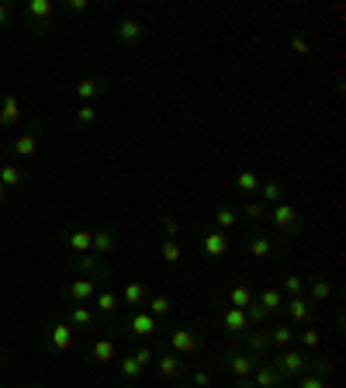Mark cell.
I'll return each mask as SVG.
<instances>
[{
  "label": "cell",
  "instance_id": "cell-16",
  "mask_svg": "<svg viewBox=\"0 0 346 388\" xmlns=\"http://www.w3.org/2000/svg\"><path fill=\"white\" fill-rule=\"evenodd\" d=\"M156 364H160V378H166V381H177L180 374H184V360H180V353H173V350H160L156 353Z\"/></svg>",
  "mask_w": 346,
  "mask_h": 388
},
{
  "label": "cell",
  "instance_id": "cell-8",
  "mask_svg": "<svg viewBox=\"0 0 346 388\" xmlns=\"http://www.w3.org/2000/svg\"><path fill=\"white\" fill-rule=\"evenodd\" d=\"M198 243H201V253L211 257V260H218V257H225V253L232 250V243H229V236H225L222 229H204Z\"/></svg>",
  "mask_w": 346,
  "mask_h": 388
},
{
  "label": "cell",
  "instance_id": "cell-41",
  "mask_svg": "<svg viewBox=\"0 0 346 388\" xmlns=\"http://www.w3.org/2000/svg\"><path fill=\"white\" fill-rule=\"evenodd\" d=\"M160 257H163L166 264H177V260L184 257V246H180V239H163V243H160Z\"/></svg>",
  "mask_w": 346,
  "mask_h": 388
},
{
  "label": "cell",
  "instance_id": "cell-10",
  "mask_svg": "<svg viewBox=\"0 0 346 388\" xmlns=\"http://www.w3.org/2000/svg\"><path fill=\"white\" fill-rule=\"evenodd\" d=\"M249 381H253L256 388H280V385H287V381L280 378V371H277L270 360H256V367H253Z\"/></svg>",
  "mask_w": 346,
  "mask_h": 388
},
{
  "label": "cell",
  "instance_id": "cell-6",
  "mask_svg": "<svg viewBox=\"0 0 346 388\" xmlns=\"http://www.w3.org/2000/svg\"><path fill=\"white\" fill-rule=\"evenodd\" d=\"M73 343H77V329H73L66 319H59V322L49 326V333H46V347H49L52 353H70Z\"/></svg>",
  "mask_w": 346,
  "mask_h": 388
},
{
  "label": "cell",
  "instance_id": "cell-42",
  "mask_svg": "<svg viewBox=\"0 0 346 388\" xmlns=\"http://www.w3.org/2000/svg\"><path fill=\"white\" fill-rule=\"evenodd\" d=\"M211 385H215V378H211L208 367H194L191 371V388H211Z\"/></svg>",
  "mask_w": 346,
  "mask_h": 388
},
{
  "label": "cell",
  "instance_id": "cell-37",
  "mask_svg": "<svg viewBox=\"0 0 346 388\" xmlns=\"http://www.w3.org/2000/svg\"><path fill=\"white\" fill-rule=\"evenodd\" d=\"M118 371H122V374H125L128 381H142V374H146V367H142V364H139V360H135L132 353L118 360Z\"/></svg>",
  "mask_w": 346,
  "mask_h": 388
},
{
  "label": "cell",
  "instance_id": "cell-49",
  "mask_svg": "<svg viewBox=\"0 0 346 388\" xmlns=\"http://www.w3.org/2000/svg\"><path fill=\"white\" fill-rule=\"evenodd\" d=\"M8 21H11V8L4 4V0H0V28H4Z\"/></svg>",
  "mask_w": 346,
  "mask_h": 388
},
{
  "label": "cell",
  "instance_id": "cell-25",
  "mask_svg": "<svg viewBox=\"0 0 346 388\" xmlns=\"http://www.w3.org/2000/svg\"><path fill=\"white\" fill-rule=\"evenodd\" d=\"M294 347H301V350H318V347H322V329H315V326L294 329Z\"/></svg>",
  "mask_w": 346,
  "mask_h": 388
},
{
  "label": "cell",
  "instance_id": "cell-38",
  "mask_svg": "<svg viewBox=\"0 0 346 388\" xmlns=\"http://www.w3.org/2000/svg\"><path fill=\"white\" fill-rule=\"evenodd\" d=\"M77 270H80V274H87V277H101V270H104V267L97 264V257H94V253H80V257H77Z\"/></svg>",
  "mask_w": 346,
  "mask_h": 388
},
{
  "label": "cell",
  "instance_id": "cell-19",
  "mask_svg": "<svg viewBox=\"0 0 346 388\" xmlns=\"http://www.w3.org/2000/svg\"><path fill=\"white\" fill-rule=\"evenodd\" d=\"M115 246H118V236H115V229L111 225H101V229H94V257H108V253H115Z\"/></svg>",
  "mask_w": 346,
  "mask_h": 388
},
{
  "label": "cell",
  "instance_id": "cell-53",
  "mask_svg": "<svg viewBox=\"0 0 346 388\" xmlns=\"http://www.w3.org/2000/svg\"><path fill=\"white\" fill-rule=\"evenodd\" d=\"M0 163H4V149H0Z\"/></svg>",
  "mask_w": 346,
  "mask_h": 388
},
{
  "label": "cell",
  "instance_id": "cell-45",
  "mask_svg": "<svg viewBox=\"0 0 346 388\" xmlns=\"http://www.w3.org/2000/svg\"><path fill=\"white\" fill-rule=\"evenodd\" d=\"M97 122V108L94 104H80L77 108V125H94Z\"/></svg>",
  "mask_w": 346,
  "mask_h": 388
},
{
  "label": "cell",
  "instance_id": "cell-51",
  "mask_svg": "<svg viewBox=\"0 0 346 388\" xmlns=\"http://www.w3.org/2000/svg\"><path fill=\"white\" fill-rule=\"evenodd\" d=\"M4 198H8V187H4V184H0V205H4Z\"/></svg>",
  "mask_w": 346,
  "mask_h": 388
},
{
  "label": "cell",
  "instance_id": "cell-4",
  "mask_svg": "<svg viewBox=\"0 0 346 388\" xmlns=\"http://www.w3.org/2000/svg\"><path fill=\"white\" fill-rule=\"evenodd\" d=\"M267 219H270V222H273L284 236H298V232H301V225H305V219H301L298 205H287V201L273 205V208L267 212Z\"/></svg>",
  "mask_w": 346,
  "mask_h": 388
},
{
  "label": "cell",
  "instance_id": "cell-9",
  "mask_svg": "<svg viewBox=\"0 0 346 388\" xmlns=\"http://www.w3.org/2000/svg\"><path fill=\"white\" fill-rule=\"evenodd\" d=\"M242 350H246L253 360H267V353L273 350V347H270V333H267V329H246V333H242Z\"/></svg>",
  "mask_w": 346,
  "mask_h": 388
},
{
  "label": "cell",
  "instance_id": "cell-12",
  "mask_svg": "<svg viewBox=\"0 0 346 388\" xmlns=\"http://www.w3.org/2000/svg\"><path fill=\"white\" fill-rule=\"evenodd\" d=\"M115 39L122 42V46H139L142 42V35H146V28H142V21H135V18H122V21H115Z\"/></svg>",
  "mask_w": 346,
  "mask_h": 388
},
{
  "label": "cell",
  "instance_id": "cell-33",
  "mask_svg": "<svg viewBox=\"0 0 346 388\" xmlns=\"http://www.w3.org/2000/svg\"><path fill=\"white\" fill-rule=\"evenodd\" d=\"M94 305H97V312H104V315H111V312H118V305H122V298L111 291V288H101L97 295H94Z\"/></svg>",
  "mask_w": 346,
  "mask_h": 388
},
{
  "label": "cell",
  "instance_id": "cell-52",
  "mask_svg": "<svg viewBox=\"0 0 346 388\" xmlns=\"http://www.w3.org/2000/svg\"><path fill=\"white\" fill-rule=\"evenodd\" d=\"M118 388H139V385H135V381H128V385H118Z\"/></svg>",
  "mask_w": 346,
  "mask_h": 388
},
{
  "label": "cell",
  "instance_id": "cell-11",
  "mask_svg": "<svg viewBox=\"0 0 346 388\" xmlns=\"http://www.w3.org/2000/svg\"><path fill=\"white\" fill-rule=\"evenodd\" d=\"M25 15H28L32 32H42L49 25V18L56 15V4H52V0H32V4L25 8Z\"/></svg>",
  "mask_w": 346,
  "mask_h": 388
},
{
  "label": "cell",
  "instance_id": "cell-35",
  "mask_svg": "<svg viewBox=\"0 0 346 388\" xmlns=\"http://www.w3.org/2000/svg\"><path fill=\"white\" fill-rule=\"evenodd\" d=\"M305 288H308V277H305V274H287L284 284H280V295L298 298V295H305Z\"/></svg>",
  "mask_w": 346,
  "mask_h": 388
},
{
  "label": "cell",
  "instance_id": "cell-43",
  "mask_svg": "<svg viewBox=\"0 0 346 388\" xmlns=\"http://www.w3.org/2000/svg\"><path fill=\"white\" fill-rule=\"evenodd\" d=\"M294 381H298L294 388H329V385H325V378H318V374H311V371H305V374H298Z\"/></svg>",
  "mask_w": 346,
  "mask_h": 388
},
{
  "label": "cell",
  "instance_id": "cell-17",
  "mask_svg": "<svg viewBox=\"0 0 346 388\" xmlns=\"http://www.w3.org/2000/svg\"><path fill=\"white\" fill-rule=\"evenodd\" d=\"M104 91H108V84L97 80V77H84V80H77V98H80L84 104H94Z\"/></svg>",
  "mask_w": 346,
  "mask_h": 388
},
{
  "label": "cell",
  "instance_id": "cell-28",
  "mask_svg": "<svg viewBox=\"0 0 346 388\" xmlns=\"http://www.w3.org/2000/svg\"><path fill=\"white\" fill-rule=\"evenodd\" d=\"M0 184H4L8 191H11V187H21V184H25L21 163H0Z\"/></svg>",
  "mask_w": 346,
  "mask_h": 388
},
{
  "label": "cell",
  "instance_id": "cell-40",
  "mask_svg": "<svg viewBox=\"0 0 346 388\" xmlns=\"http://www.w3.org/2000/svg\"><path fill=\"white\" fill-rule=\"evenodd\" d=\"M242 312H246V319H249V329H263V322H267V315H270L260 302H249Z\"/></svg>",
  "mask_w": 346,
  "mask_h": 388
},
{
  "label": "cell",
  "instance_id": "cell-23",
  "mask_svg": "<svg viewBox=\"0 0 346 388\" xmlns=\"http://www.w3.org/2000/svg\"><path fill=\"white\" fill-rule=\"evenodd\" d=\"M311 305H322V302H329L332 298V281H325V277H308V295H305Z\"/></svg>",
  "mask_w": 346,
  "mask_h": 388
},
{
  "label": "cell",
  "instance_id": "cell-18",
  "mask_svg": "<svg viewBox=\"0 0 346 388\" xmlns=\"http://www.w3.org/2000/svg\"><path fill=\"white\" fill-rule=\"evenodd\" d=\"M11 149H15V153H18L21 160H32V156L39 153V129L32 125L28 132H21V136H18V139L11 142Z\"/></svg>",
  "mask_w": 346,
  "mask_h": 388
},
{
  "label": "cell",
  "instance_id": "cell-48",
  "mask_svg": "<svg viewBox=\"0 0 346 388\" xmlns=\"http://www.w3.org/2000/svg\"><path fill=\"white\" fill-rule=\"evenodd\" d=\"M66 11L70 15H87L90 11V0H66Z\"/></svg>",
  "mask_w": 346,
  "mask_h": 388
},
{
  "label": "cell",
  "instance_id": "cell-30",
  "mask_svg": "<svg viewBox=\"0 0 346 388\" xmlns=\"http://www.w3.org/2000/svg\"><path fill=\"white\" fill-rule=\"evenodd\" d=\"M66 243H70V250H77V253H90V250H94V229H73V232L66 236Z\"/></svg>",
  "mask_w": 346,
  "mask_h": 388
},
{
  "label": "cell",
  "instance_id": "cell-3",
  "mask_svg": "<svg viewBox=\"0 0 346 388\" xmlns=\"http://www.w3.org/2000/svg\"><path fill=\"white\" fill-rule=\"evenodd\" d=\"M160 340L173 350V353H198L204 347V336L194 329V326H163L160 329Z\"/></svg>",
  "mask_w": 346,
  "mask_h": 388
},
{
  "label": "cell",
  "instance_id": "cell-14",
  "mask_svg": "<svg viewBox=\"0 0 346 388\" xmlns=\"http://www.w3.org/2000/svg\"><path fill=\"white\" fill-rule=\"evenodd\" d=\"M284 308H287V319H291L294 326H305V322L315 315V305H311L305 295H298V298H284Z\"/></svg>",
  "mask_w": 346,
  "mask_h": 388
},
{
  "label": "cell",
  "instance_id": "cell-31",
  "mask_svg": "<svg viewBox=\"0 0 346 388\" xmlns=\"http://www.w3.org/2000/svg\"><path fill=\"white\" fill-rule=\"evenodd\" d=\"M270 333V347L273 350H284V347H294V329L287 326V322H277L273 329H267Z\"/></svg>",
  "mask_w": 346,
  "mask_h": 388
},
{
  "label": "cell",
  "instance_id": "cell-39",
  "mask_svg": "<svg viewBox=\"0 0 346 388\" xmlns=\"http://www.w3.org/2000/svg\"><path fill=\"white\" fill-rule=\"evenodd\" d=\"M249 302H253V291H249L246 284H232V288H229V305H232V308H246Z\"/></svg>",
  "mask_w": 346,
  "mask_h": 388
},
{
  "label": "cell",
  "instance_id": "cell-21",
  "mask_svg": "<svg viewBox=\"0 0 346 388\" xmlns=\"http://www.w3.org/2000/svg\"><path fill=\"white\" fill-rule=\"evenodd\" d=\"M66 322H70L73 329H94V326H97V315H94V308H87V305H73V308L66 312Z\"/></svg>",
  "mask_w": 346,
  "mask_h": 388
},
{
  "label": "cell",
  "instance_id": "cell-57",
  "mask_svg": "<svg viewBox=\"0 0 346 388\" xmlns=\"http://www.w3.org/2000/svg\"><path fill=\"white\" fill-rule=\"evenodd\" d=\"M280 388H291V385H280Z\"/></svg>",
  "mask_w": 346,
  "mask_h": 388
},
{
  "label": "cell",
  "instance_id": "cell-15",
  "mask_svg": "<svg viewBox=\"0 0 346 388\" xmlns=\"http://www.w3.org/2000/svg\"><path fill=\"white\" fill-rule=\"evenodd\" d=\"M87 360H90V364H111V360H118V347H115V340L97 336V340L90 343V350H87Z\"/></svg>",
  "mask_w": 346,
  "mask_h": 388
},
{
  "label": "cell",
  "instance_id": "cell-56",
  "mask_svg": "<svg viewBox=\"0 0 346 388\" xmlns=\"http://www.w3.org/2000/svg\"><path fill=\"white\" fill-rule=\"evenodd\" d=\"M28 388H39V385H28Z\"/></svg>",
  "mask_w": 346,
  "mask_h": 388
},
{
  "label": "cell",
  "instance_id": "cell-55",
  "mask_svg": "<svg viewBox=\"0 0 346 388\" xmlns=\"http://www.w3.org/2000/svg\"><path fill=\"white\" fill-rule=\"evenodd\" d=\"M180 388H191V385H180Z\"/></svg>",
  "mask_w": 346,
  "mask_h": 388
},
{
  "label": "cell",
  "instance_id": "cell-32",
  "mask_svg": "<svg viewBox=\"0 0 346 388\" xmlns=\"http://www.w3.org/2000/svg\"><path fill=\"white\" fill-rule=\"evenodd\" d=\"M232 184H236V191H242V194H256L263 181L256 177V170H239V174L232 177Z\"/></svg>",
  "mask_w": 346,
  "mask_h": 388
},
{
  "label": "cell",
  "instance_id": "cell-54",
  "mask_svg": "<svg viewBox=\"0 0 346 388\" xmlns=\"http://www.w3.org/2000/svg\"><path fill=\"white\" fill-rule=\"evenodd\" d=\"M0 388H4V378H0Z\"/></svg>",
  "mask_w": 346,
  "mask_h": 388
},
{
  "label": "cell",
  "instance_id": "cell-22",
  "mask_svg": "<svg viewBox=\"0 0 346 388\" xmlns=\"http://www.w3.org/2000/svg\"><path fill=\"white\" fill-rule=\"evenodd\" d=\"M267 212H270V208H267V205H263L260 198H249V201H246V205L239 208V219H246V222H249L253 229H260V222L267 219Z\"/></svg>",
  "mask_w": 346,
  "mask_h": 388
},
{
  "label": "cell",
  "instance_id": "cell-44",
  "mask_svg": "<svg viewBox=\"0 0 346 388\" xmlns=\"http://www.w3.org/2000/svg\"><path fill=\"white\" fill-rule=\"evenodd\" d=\"M132 357H135V360H139L142 367H149V364L156 360V347H149V343H142V347H135V350H132Z\"/></svg>",
  "mask_w": 346,
  "mask_h": 388
},
{
  "label": "cell",
  "instance_id": "cell-13",
  "mask_svg": "<svg viewBox=\"0 0 346 388\" xmlns=\"http://www.w3.org/2000/svg\"><path fill=\"white\" fill-rule=\"evenodd\" d=\"M218 326H222L229 336H242V333L249 329V319H246V312H242V308L225 305V308H222V315H218Z\"/></svg>",
  "mask_w": 346,
  "mask_h": 388
},
{
  "label": "cell",
  "instance_id": "cell-7",
  "mask_svg": "<svg viewBox=\"0 0 346 388\" xmlns=\"http://www.w3.org/2000/svg\"><path fill=\"white\" fill-rule=\"evenodd\" d=\"M222 367H225V371H232L239 381H249V374H253L256 360H253L242 347H229V350L222 353Z\"/></svg>",
  "mask_w": 346,
  "mask_h": 388
},
{
  "label": "cell",
  "instance_id": "cell-47",
  "mask_svg": "<svg viewBox=\"0 0 346 388\" xmlns=\"http://www.w3.org/2000/svg\"><path fill=\"white\" fill-rule=\"evenodd\" d=\"M160 225H163V232H166V239H177V236H180V222H177V219H170V215H163V219H160Z\"/></svg>",
  "mask_w": 346,
  "mask_h": 388
},
{
  "label": "cell",
  "instance_id": "cell-2",
  "mask_svg": "<svg viewBox=\"0 0 346 388\" xmlns=\"http://www.w3.org/2000/svg\"><path fill=\"white\" fill-rule=\"evenodd\" d=\"M160 329H163V322H160L156 315H149L146 308H132L128 319L122 322V336H125V340H139V343L160 336Z\"/></svg>",
  "mask_w": 346,
  "mask_h": 388
},
{
  "label": "cell",
  "instance_id": "cell-36",
  "mask_svg": "<svg viewBox=\"0 0 346 388\" xmlns=\"http://www.w3.org/2000/svg\"><path fill=\"white\" fill-rule=\"evenodd\" d=\"M256 302H260L267 312H277V308H284V295H280V288H263Z\"/></svg>",
  "mask_w": 346,
  "mask_h": 388
},
{
  "label": "cell",
  "instance_id": "cell-29",
  "mask_svg": "<svg viewBox=\"0 0 346 388\" xmlns=\"http://www.w3.org/2000/svg\"><path fill=\"white\" fill-rule=\"evenodd\" d=\"M256 198H260L267 208H273V205H280V201H284V187H280L277 181H263V184H260V191H256Z\"/></svg>",
  "mask_w": 346,
  "mask_h": 388
},
{
  "label": "cell",
  "instance_id": "cell-50",
  "mask_svg": "<svg viewBox=\"0 0 346 388\" xmlns=\"http://www.w3.org/2000/svg\"><path fill=\"white\" fill-rule=\"evenodd\" d=\"M236 388H256L253 381H236Z\"/></svg>",
  "mask_w": 346,
  "mask_h": 388
},
{
  "label": "cell",
  "instance_id": "cell-1",
  "mask_svg": "<svg viewBox=\"0 0 346 388\" xmlns=\"http://www.w3.org/2000/svg\"><path fill=\"white\" fill-rule=\"evenodd\" d=\"M267 360L280 371V378H284V381H294L298 374H305V371H308V360H311V357H308L301 347H284V350H270V353H267Z\"/></svg>",
  "mask_w": 346,
  "mask_h": 388
},
{
  "label": "cell",
  "instance_id": "cell-46",
  "mask_svg": "<svg viewBox=\"0 0 346 388\" xmlns=\"http://www.w3.org/2000/svg\"><path fill=\"white\" fill-rule=\"evenodd\" d=\"M287 49H291L294 56H308V53H311V46H308V39H305V35H291Z\"/></svg>",
  "mask_w": 346,
  "mask_h": 388
},
{
  "label": "cell",
  "instance_id": "cell-5",
  "mask_svg": "<svg viewBox=\"0 0 346 388\" xmlns=\"http://www.w3.org/2000/svg\"><path fill=\"white\" fill-rule=\"evenodd\" d=\"M104 274H111L108 267L101 270V277ZM101 277H77V281H70L66 284V298L73 302V305H87V302H94V295L101 291Z\"/></svg>",
  "mask_w": 346,
  "mask_h": 388
},
{
  "label": "cell",
  "instance_id": "cell-24",
  "mask_svg": "<svg viewBox=\"0 0 346 388\" xmlns=\"http://www.w3.org/2000/svg\"><path fill=\"white\" fill-rule=\"evenodd\" d=\"M246 250H249V257H256V260H267V257L273 253L270 239H267L260 229H253V232H249V239H246Z\"/></svg>",
  "mask_w": 346,
  "mask_h": 388
},
{
  "label": "cell",
  "instance_id": "cell-26",
  "mask_svg": "<svg viewBox=\"0 0 346 388\" xmlns=\"http://www.w3.org/2000/svg\"><path fill=\"white\" fill-rule=\"evenodd\" d=\"M239 222H242V219H239V208H236V205H218V208H215V229L225 232V229H236Z\"/></svg>",
  "mask_w": 346,
  "mask_h": 388
},
{
  "label": "cell",
  "instance_id": "cell-27",
  "mask_svg": "<svg viewBox=\"0 0 346 388\" xmlns=\"http://www.w3.org/2000/svg\"><path fill=\"white\" fill-rule=\"evenodd\" d=\"M122 298H125V305L142 308V305H146V298H149V291H146V284H142V281H128V284L122 288Z\"/></svg>",
  "mask_w": 346,
  "mask_h": 388
},
{
  "label": "cell",
  "instance_id": "cell-20",
  "mask_svg": "<svg viewBox=\"0 0 346 388\" xmlns=\"http://www.w3.org/2000/svg\"><path fill=\"white\" fill-rule=\"evenodd\" d=\"M15 125H21V101L8 94L4 104H0V129H15Z\"/></svg>",
  "mask_w": 346,
  "mask_h": 388
},
{
  "label": "cell",
  "instance_id": "cell-34",
  "mask_svg": "<svg viewBox=\"0 0 346 388\" xmlns=\"http://www.w3.org/2000/svg\"><path fill=\"white\" fill-rule=\"evenodd\" d=\"M142 308H146V312H149V315H156V319H160V322H163V319H166V315H170V308H173V305H170V298H166V295H149V298H146V305H142Z\"/></svg>",
  "mask_w": 346,
  "mask_h": 388
}]
</instances>
